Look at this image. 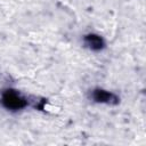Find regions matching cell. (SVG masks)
Segmentation results:
<instances>
[{"label": "cell", "instance_id": "cell-2", "mask_svg": "<svg viewBox=\"0 0 146 146\" xmlns=\"http://www.w3.org/2000/svg\"><path fill=\"white\" fill-rule=\"evenodd\" d=\"M91 99L96 103H100V104H108V105H117L119 102H120V98L111 92V91H107V90H104V89H100V88H96L91 91V95H90Z\"/></svg>", "mask_w": 146, "mask_h": 146}, {"label": "cell", "instance_id": "cell-3", "mask_svg": "<svg viewBox=\"0 0 146 146\" xmlns=\"http://www.w3.org/2000/svg\"><path fill=\"white\" fill-rule=\"evenodd\" d=\"M83 42L89 49H91L94 51H99V50L104 49V47H105V42H104L103 38L95 33H89V34L84 35Z\"/></svg>", "mask_w": 146, "mask_h": 146}, {"label": "cell", "instance_id": "cell-1", "mask_svg": "<svg viewBox=\"0 0 146 146\" xmlns=\"http://www.w3.org/2000/svg\"><path fill=\"white\" fill-rule=\"evenodd\" d=\"M1 104L3 107L10 111H18L27 105V100L14 89H6L1 95Z\"/></svg>", "mask_w": 146, "mask_h": 146}]
</instances>
